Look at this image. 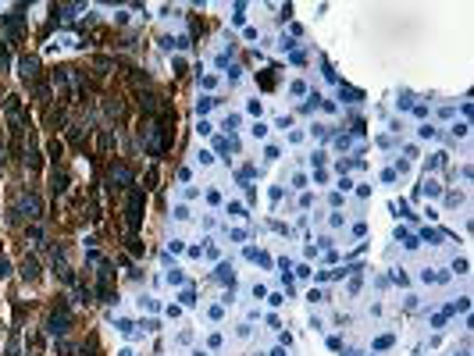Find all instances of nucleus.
Wrapping results in <instances>:
<instances>
[{
	"label": "nucleus",
	"mask_w": 474,
	"mask_h": 356,
	"mask_svg": "<svg viewBox=\"0 0 474 356\" xmlns=\"http://www.w3.org/2000/svg\"><path fill=\"white\" fill-rule=\"evenodd\" d=\"M139 207H143V196L139 193H129V228H139Z\"/></svg>",
	"instance_id": "nucleus-1"
},
{
	"label": "nucleus",
	"mask_w": 474,
	"mask_h": 356,
	"mask_svg": "<svg viewBox=\"0 0 474 356\" xmlns=\"http://www.w3.org/2000/svg\"><path fill=\"white\" fill-rule=\"evenodd\" d=\"M22 275H25V282H36V278H39V264L29 257V260L22 264Z\"/></svg>",
	"instance_id": "nucleus-2"
}]
</instances>
